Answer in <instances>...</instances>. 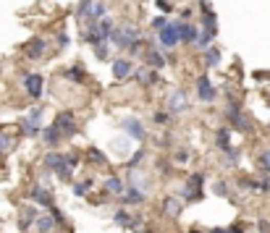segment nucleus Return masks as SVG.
I'll return each instance as SVG.
<instances>
[{
	"label": "nucleus",
	"mask_w": 270,
	"mask_h": 233,
	"mask_svg": "<svg viewBox=\"0 0 270 233\" xmlns=\"http://www.w3.org/2000/svg\"><path fill=\"white\" fill-rule=\"evenodd\" d=\"M181 24L184 18H176V21H168V27L157 32V37H160V45L165 50H173L176 45H181Z\"/></svg>",
	"instance_id": "f257e3e1"
},
{
	"label": "nucleus",
	"mask_w": 270,
	"mask_h": 233,
	"mask_svg": "<svg viewBox=\"0 0 270 233\" xmlns=\"http://www.w3.org/2000/svg\"><path fill=\"white\" fill-rule=\"evenodd\" d=\"M137 39H139V29H137V27H131V24L116 27L113 34H110V42H113L116 48H121V50H129V45H131V42H137Z\"/></svg>",
	"instance_id": "f03ea898"
},
{
	"label": "nucleus",
	"mask_w": 270,
	"mask_h": 233,
	"mask_svg": "<svg viewBox=\"0 0 270 233\" xmlns=\"http://www.w3.org/2000/svg\"><path fill=\"white\" fill-rule=\"evenodd\" d=\"M226 115H229V121H231V126H234L236 131H241V134H250V131H252V121L241 113V102L231 100V102H229Z\"/></svg>",
	"instance_id": "7ed1b4c3"
},
{
	"label": "nucleus",
	"mask_w": 270,
	"mask_h": 233,
	"mask_svg": "<svg viewBox=\"0 0 270 233\" xmlns=\"http://www.w3.org/2000/svg\"><path fill=\"white\" fill-rule=\"evenodd\" d=\"M55 126L63 131V139H71V136H76V134H79V126H76V115H74V110H60V113L55 115Z\"/></svg>",
	"instance_id": "20e7f679"
},
{
	"label": "nucleus",
	"mask_w": 270,
	"mask_h": 233,
	"mask_svg": "<svg viewBox=\"0 0 270 233\" xmlns=\"http://www.w3.org/2000/svg\"><path fill=\"white\" fill-rule=\"evenodd\" d=\"M202 186H205V176H202V173H192L186 178V186H184V199L186 202H199L202 199Z\"/></svg>",
	"instance_id": "39448f33"
},
{
	"label": "nucleus",
	"mask_w": 270,
	"mask_h": 233,
	"mask_svg": "<svg viewBox=\"0 0 270 233\" xmlns=\"http://www.w3.org/2000/svg\"><path fill=\"white\" fill-rule=\"evenodd\" d=\"M189 108V100H186V92L184 89H171L168 95V113L171 115H178Z\"/></svg>",
	"instance_id": "423d86ee"
},
{
	"label": "nucleus",
	"mask_w": 270,
	"mask_h": 233,
	"mask_svg": "<svg viewBox=\"0 0 270 233\" xmlns=\"http://www.w3.org/2000/svg\"><path fill=\"white\" fill-rule=\"evenodd\" d=\"M121 129L126 131V136H131L134 142H144V136H147V131H144V126H142V121L139 118H123L121 121Z\"/></svg>",
	"instance_id": "0eeeda50"
},
{
	"label": "nucleus",
	"mask_w": 270,
	"mask_h": 233,
	"mask_svg": "<svg viewBox=\"0 0 270 233\" xmlns=\"http://www.w3.org/2000/svg\"><path fill=\"white\" fill-rule=\"evenodd\" d=\"M45 53H48V42H45L42 37H34V39H29V42L24 45V55H27L29 60H42Z\"/></svg>",
	"instance_id": "6e6552de"
},
{
	"label": "nucleus",
	"mask_w": 270,
	"mask_h": 233,
	"mask_svg": "<svg viewBox=\"0 0 270 233\" xmlns=\"http://www.w3.org/2000/svg\"><path fill=\"white\" fill-rule=\"evenodd\" d=\"M197 97H199L202 102H213V100L218 97V92H215V87L210 84V76H207V74H202V76L197 79Z\"/></svg>",
	"instance_id": "1a4fd4ad"
},
{
	"label": "nucleus",
	"mask_w": 270,
	"mask_h": 233,
	"mask_svg": "<svg viewBox=\"0 0 270 233\" xmlns=\"http://www.w3.org/2000/svg\"><path fill=\"white\" fill-rule=\"evenodd\" d=\"M42 84H45V79L39 74H27L24 76V89H27V95L32 100H39L42 97Z\"/></svg>",
	"instance_id": "9d476101"
},
{
	"label": "nucleus",
	"mask_w": 270,
	"mask_h": 233,
	"mask_svg": "<svg viewBox=\"0 0 270 233\" xmlns=\"http://www.w3.org/2000/svg\"><path fill=\"white\" fill-rule=\"evenodd\" d=\"M37 209H34V204H27V207H21V215H18V230L21 233H27L34 223H37Z\"/></svg>",
	"instance_id": "9b49d317"
},
{
	"label": "nucleus",
	"mask_w": 270,
	"mask_h": 233,
	"mask_svg": "<svg viewBox=\"0 0 270 233\" xmlns=\"http://www.w3.org/2000/svg\"><path fill=\"white\" fill-rule=\"evenodd\" d=\"M144 63L150 66V68H155V71H160V68H165L171 60L160 53V50H155V48H147L144 50Z\"/></svg>",
	"instance_id": "f8f14e48"
},
{
	"label": "nucleus",
	"mask_w": 270,
	"mask_h": 233,
	"mask_svg": "<svg viewBox=\"0 0 270 233\" xmlns=\"http://www.w3.org/2000/svg\"><path fill=\"white\" fill-rule=\"evenodd\" d=\"M147 199V192L137 189V186H126V192L121 197V204H131V207H137V204H144Z\"/></svg>",
	"instance_id": "ddd939ff"
},
{
	"label": "nucleus",
	"mask_w": 270,
	"mask_h": 233,
	"mask_svg": "<svg viewBox=\"0 0 270 233\" xmlns=\"http://www.w3.org/2000/svg\"><path fill=\"white\" fill-rule=\"evenodd\" d=\"M184 202H186L184 197H168V199L163 202V213H165L168 218H178V215L184 213V207H186Z\"/></svg>",
	"instance_id": "4468645a"
},
{
	"label": "nucleus",
	"mask_w": 270,
	"mask_h": 233,
	"mask_svg": "<svg viewBox=\"0 0 270 233\" xmlns=\"http://www.w3.org/2000/svg\"><path fill=\"white\" fill-rule=\"evenodd\" d=\"M29 197H32V199H37V204L48 207V209L53 207V194H50L48 189H45L42 183H34V186H32V189H29Z\"/></svg>",
	"instance_id": "2eb2a0df"
},
{
	"label": "nucleus",
	"mask_w": 270,
	"mask_h": 233,
	"mask_svg": "<svg viewBox=\"0 0 270 233\" xmlns=\"http://www.w3.org/2000/svg\"><path fill=\"white\" fill-rule=\"evenodd\" d=\"M110 68H113V76L118 81H123V79L131 76V60L129 58H116L113 63H110Z\"/></svg>",
	"instance_id": "dca6fc26"
},
{
	"label": "nucleus",
	"mask_w": 270,
	"mask_h": 233,
	"mask_svg": "<svg viewBox=\"0 0 270 233\" xmlns=\"http://www.w3.org/2000/svg\"><path fill=\"white\" fill-rule=\"evenodd\" d=\"M42 139H45V144H48V147H55V144L63 142V131L53 123V126H48V129L42 131Z\"/></svg>",
	"instance_id": "f3484780"
},
{
	"label": "nucleus",
	"mask_w": 270,
	"mask_h": 233,
	"mask_svg": "<svg viewBox=\"0 0 270 233\" xmlns=\"http://www.w3.org/2000/svg\"><path fill=\"white\" fill-rule=\"evenodd\" d=\"M137 81L142 84V87H152V84H157V81H160V76H157V71H155V68H139V71H137Z\"/></svg>",
	"instance_id": "a211bd4d"
},
{
	"label": "nucleus",
	"mask_w": 270,
	"mask_h": 233,
	"mask_svg": "<svg viewBox=\"0 0 270 233\" xmlns=\"http://www.w3.org/2000/svg\"><path fill=\"white\" fill-rule=\"evenodd\" d=\"M215 34H218V29H202L199 37H197V42H194V48L197 50H207L210 45H213V39H215Z\"/></svg>",
	"instance_id": "6ab92c4d"
},
{
	"label": "nucleus",
	"mask_w": 270,
	"mask_h": 233,
	"mask_svg": "<svg viewBox=\"0 0 270 233\" xmlns=\"http://www.w3.org/2000/svg\"><path fill=\"white\" fill-rule=\"evenodd\" d=\"M105 189H108L110 194H118V197H123V192H126V183H123L118 176H108V178H105Z\"/></svg>",
	"instance_id": "aec40b11"
},
{
	"label": "nucleus",
	"mask_w": 270,
	"mask_h": 233,
	"mask_svg": "<svg viewBox=\"0 0 270 233\" xmlns=\"http://www.w3.org/2000/svg\"><path fill=\"white\" fill-rule=\"evenodd\" d=\"M239 186L241 189H250V192H270L265 178H244V181H239Z\"/></svg>",
	"instance_id": "412c9836"
},
{
	"label": "nucleus",
	"mask_w": 270,
	"mask_h": 233,
	"mask_svg": "<svg viewBox=\"0 0 270 233\" xmlns=\"http://www.w3.org/2000/svg\"><path fill=\"white\" fill-rule=\"evenodd\" d=\"M92 11H95V0H79V6H76V18H79V21L92 18Z\"/></svg>",
	"instance_id": "4be33fe9"
},
{
	"label": "nucleus",
	"mask_w": 270,
	"mask_h": 233,
	"mask_svg": "<svg viewBox=\"0 0 270 233\" xmlns=\"http://www.w3.org/2000/svg\"><path fill=\"white\" fill-rule=\"evenodd\" d=\"M34 225H37V230H39V233H50L53 228H58V220H55L53 215H39Z\"/></svg>",
	"instance_id": "5701e85b"
},
{
	"label": "nucleus",
	"mask_w": 270,
	"mask_h": 233,
	"mask_svg": "<svg viewBox=\"0 0 270 233\" xmlns=\"http://www.w3.org/2000/svg\"><path fill=\"white\" fill-rule=\"evenodd\" d=\"M63 162H66V155H60V152H48V157H45V168L55 173V171L63 165Z\"/></svg>",
	"instance_id": "b1692460"
},
{
	"label": "nucleus",
	"mask_w": 270,
	"mask_h": 233,
	"mask_svg": "<svg viewBox=\"0 0 270 233\" xmlns=\"http://www.w3.org/2000/svg\"><path fill=\"white\" fill-rule=\"evenodd\" d=\"M197 37H199L197 27H192L189 21H184V24H181V42H186V45H194V42H197Z\"/></svg>",
	"instance_id": "393cba45"
},
{
	"label": "nucleus",
	"mask_w": 270,
	"mask_h": 233,
	"mask_svg": "<svg viewBox=\"0 0 270 233\" xmlns=\"http://www.w3.org/2000/svg\"><path fill=\"white\" fill-rule=\"evenodd\" d=\"M66 79L74 81V84H84L87 81V74H84L81 66H71V68H66Z\"/></svg>",
	"instance_id": "a878e982"
},
{
	"label": "nucleus",
	"mask_w": 270,
	"mask_h": 233,
	"mask_svg": "<svg viewBox=\"0 0 270 233\" xmlns=\"http://www.w3.org/2000/svg\"><path fill=\"white\" fill-rule=\"evenodd\" d=\"M215 144H218L220 152L229 150V147H231V131H229V129H218V131H215Z\"/></svg>",
	"instance_id": "bb28decb"
},
{
	"label": "nucleus",
	"mask_w": 270,
	"mask_h": 233,
	"mask_svg": "<svg viewBox=\"0 0 270 233\" xmlns=\"http://www.w3.org/2000/svg\"><path fill=\"white\" fill-rule=\"evenodd\" d=\"M21 131H24L27 136H37V134H39V121L24 115V121H21Z\"/></svg>",
	"instance_id": "cd10ccee"
},
{
	"label": "nucleus",
	"mask_w": 270,
	"mask_h": 233,
	"mask_svg": "<svg viewBox=\"0 0 270 233\" xmlns=\"http://www.w3.org/2000/svg\"><path fill=\"white\" fill-rule=\"evenodd\" d=\"M239 150L236 147H229V150H223V165H229V168H234L236 162H239Z\"/></svg>",
	"instance_id": "c85d7f7f"
},
{
	"label": "nucleus",
	"mask_w": 270,
	"mask_h": 233,
	"mask_svg": "<svg viewBox=\"0 0 270 233\" xmlns=\"http://www.w3.org/2000/svg\"><path fill=\"white\" fill-rule=\"evenodd\" d=\"M218 63H220V50L210 45V48L205 50V66H207V68H215Z\"/></svg>",
	"instance_id": "c756f323"
},
{
	"label": "nucleus",
	"mask_w": 270,
	"mask_h": 233,
	"mask_svg": "<svg viewBox=\"0 0 270 233\" xmlns=\"http://www.w3.org/2000/svg\"><path fill=\"white\" fill-rule=\"evenodd\" d=\"M87 160H92L95 165H108V157H105V152H100L97 147H89V150H87Z\"/></svg>",
	"instance_id": "7c9ffc66"
},
{
	"label": "nucleus",
	"mask_w": 270,
	"mask_h": 233,
	"mask_svg": "<svg viewBox=\"0 0 270 233\" xmlns=\"http://www.w3.org/2000/svg\"><path fill=\"white\" fill-rule=\"evenodd\" d=\"M113 223L121 225V228H131V225H134V218L126 213V209H118V213L113 215Z\"/></svg>",
	"instance_id": "2f4dec72"
},
{
	"label": "nucleus",
	"mask_w": 270,
	"mask_h": 233,
	"mask_svg": "<svg viewBox=\"0 0 270 233\" xmlns=\"http://www.w3.org/2000/svg\"><path fill=\"white\" fill-rule=\"evenodd\" d=\"M144 157H147V152H144V150H137V152H134V155L129 157L126 168H129V171H137V168L142 165V160H144Z\"/></svg>",
	"instance_id": "473e14b6"
},
{
	"label": "nucleus",
	"mask_w": 270,
	"mask_h": 233,
	"mask_svg": "<svg viewBox=\"0 0 270 233\" xmlns=\"http://www.w3.org/2000/svg\"><path fill=\"white\" fill-rule=\"evenodd\" d=\"M92 186H95V181H92V178H87V181H79V183L74 186V194H76V197H87L89 192H92Z\"/></svg>",
	"instance_id": "72a5a7b5"
},
{
	"label": "nucleus",
	"mask_w": 270,
	"mask_h": 233,
	"mask_svg": "<svg viewBox=\"0 0 270 233\" xmlns=\"http://www.w3.org/2000/svg\"><path fill=\"white\" fill-rule=\"evenodd\" d=\"M202 29H218V18L213 11H205L202 13Z\"/></svg>",
	"instance_id": "f704fd0d"
},
{
	"label": "nucleus",
	"mask_w": 270,
	"mask_h": 233,
	"mask_svg": "<svg viewBox=\"0 0 270 233\" xmlns=\"http://www.w3.org/2000/svg\"><path fill=\"white\" fill-rule=\"evenodd\" d=\"M257 165H260L265 173H270V150H262V152L257 155Z\"/></svg>",
	"instance_id": "c9c22d12"
},
{
	"label": "nucleus",
	"mask_w": 270,
	"mask_h": 233,
	"mask_svg": "<svg viewBox=\"0 0 270 233\" xmlns=\"http://www.w3.org/2000/svg\"><path fill=\"white\" fill-rule=\"evenodd\" d=\"M105 13H108L105 3H95V11H92V18H89V21H102V18H105Z\"/></svg>",
	"instance_id": "e433bc0d"
},
{
	"label": "nucleus",
	"mask_w": 270,
	"mask_h": 233,
	"mask_svg": "<svg viewBox=\"0 0 270 233\" xmlns=\"http://www.w3.org/2000/svg\"><path fill=\"white\" fill-rule=\"evenodd\" d=\"M165 27H168V18H165V16H155V18H152V29H155V32H160V29H165Z\"/></svg>",
	"instance_id": "4c0bfd02"
},
{
	"label": "nucleus",
	"mask_w": 270,
	"mask_h": 233,
	"mask_svg": "<svg viewBox=\"0 0 270 233\" xmlns=\"http://www.w3.org/2000/svg\"><path fill=\"white\" fill-rule=\"evenodd\" d=\"M213 192H215V197H229V186H226V181H218V183L213 186Z\"/></svg>",
	"instance_id": "58836bf2"
},
{
	"label": "nucleus",
	"mask_w": 270,
	"mask_h": 233,
	"mask_svg": "<svg viewBox=\"0 0 270 233\" xmlns=\"http://www.w3.org/2000/svg\"><path fill=\"white\" fill-rule=\"evenodd\" d=\"M95 55H97L100 60H108V42H100V45H95Z\"/></svg>",
	"instance_id": "ea45409f"
},
{
	"label": "nucleus",
	"mask_w": 270,
	"mask_h": 233,
	"mask_svg": "<svg viewBox=\"0 0 270 233\" xmlns=\"http://www.w3.org/2000/svg\"><path fill=\"white\" fill-rule=\"evenodd\" d=\"M157 126H165L168 121H171V113H155V118H152Z\"/></svg>",
	"instance_id": "a19ab883"
},
{
	"label": "nucleus",
	"mask_w": 270,
	"mask_h": 233,
	"mask_svg": "<svg viewBox=\"0 0 270 233\" xmlns=\"http://www.w3.org/2000/svg\"><path fill=\"white\" fill-rule=\"evenodd\" d=\"M189 157H192V155H189V150H178V152H176V162H178V165L189 162Z\"/></svg>",
	"instance_id": "79ce46f5"
},
{
	"label": "nucleus",
	"mask_w": 270,
	"mask_h": 233,
	"mask_svg": "<svg viewBox=\"0 0 270 233\" xmlns=\"http://www.w3.org/2000/svg\"><path fill=\"white\" fill-rule=\"evenodd\" d=\"M129 53H131V58H134V55H139V53H142V37H139L137 42H131V45H129Z\"/></svg>",
	"instance_id": "37998d69"
},
{
	"label": "nucleus",
	"mask_w": 270,
	"mask_h": 233,
	"mask_svg": "<svg viewBox=\"0 0 270 233\" xmlns=\"http://www.w3.org/2000/svg\"><path fill=\"white\" fill-rule=\"evenodd\" d=\"M48 213H50V215H53V218H55V220H58V225H63V223H66V220H63V213H60V209H58V207H55V204H53V207H50V209H48Z\"/></svg>",
	"instance_id": "c03bdc74"
},
{
	"label": "nucleus",
	"mask_w": 270,
	"mask_h": 233,
	"mask_svg": "<svg viewBox=\"0 0 270 233\" xmlns=\"http://www.w3.org/2000/svg\"><path fill=\"white\" fill-rule=\"evenodd\" d=\"M66 160H69V165H71V168L79 165V155H76V152H69V155H66Z\"/></svg>",
	"instance_id": "a18cd8bd"
},
{
	"label": "nucleus",
	"mask_w": 270,
	"mask_h": 233,
	"mask_svg": "<svg viewBox=\"0 0 270 233\" xmlns=\"http://www.w3.org/2000/svg\"><path fill=\"white\" fill-rule=\"evenodd\" d=\"M0 150H3V152H6V150H11V139H8V136H3V134H0Z\"/></svg>",
	"instance_id": "49530a36"
},
{
	"label": "nucleus",
	"mask_w": 270,
	"mask_h": 233,
	"mask_svg": "<svg viewBox=\"0 0 270 233\" xmlns=\"http://www.w3.org/2000/svg\"><path fill=\"white\" fill-rule=\"evenodd\" d=\"M66 45H69V34H58V48H66Z\"/></svg>",
	"instance_id": "de8ad7c7"
},
{
	"label": "nucleus",
	"mask_w": 270,
	"mask_h": 233,
	"mask_svg": "<svg viewBox=\"0 0 270 233\" xmlns=\"http://www.w3.org/2000/svg\"><path fill=\"white\" fill-rule=\"evenodd\" d=\"M131 139V136H129ZM129 139H116V150H126V142H129Z\"/></svg>",
	"instance_id": "09e8293b"
},
{
	"label": "nucleus",
	"mask_w": 270,
	"mask_h": 233,
	"mask_svg": "<svg viewBox=\"0 0 270 233\" xmlns=\"http://www.w3.org/2000/svg\"><path fill=\"white\" fill-rule=\"evenodd\" d=\"M229 230H231V233H244V228H241V225H239V223H234V225H231V228H229Z\"/></svg>",
	"instance_id": "8fccbe9b"
},
{
	"label": "nucleus",
	"mask_w": 270,
	"mask_h": 233,
	"mask_svg": "<svg viewBox=\"0 0 270 233\" xmlns=\"http://www.w3.org/2000/svg\"><path fill=\"white\" fill-rule=\"evenodd\" d=\"M210 233H231V230H226V228H213Z\"/></svg>",
	"instance_id": "3c124183"
},
{
	"label": "nucleus",
	"mask_w": 270,
	"mask_h": 233,
	"mask_svg": "<svg viewBox=\"0 0 270 233\" xmlns=\"http://www.w3.org/2000/svg\"><path fill=\"white\" fill-rule=\"evenodd\" d=\"M134 233H155V230H139V228H137V230H134Z\"/></svg>",
	"instance_id": "603ef678"
},
{
	"label": "nucleus",
	"mask_w": 270,
	"mask_h": 233,
	"mask_svg": "<svg viewBox=\"0 0 270 233\" xmlns=\"http://www.w3.org/2000/svg\"><path fill=\"white\" fill-rule=\"evenodd\" d=\"M189 233H202V230H197V228H192V230H189Z\"/></svg>",
	"instance_id": "864d4df0"
},
{
	"label": "nucleus",
	"mask_w": 270,
	"mask_h": 233,
	"mask_svg": "<svg viewBox=\"0 0 270 233\" xmlns=\"http://www.w3.org/2000/svg\"><path fill=\"white\" fill-rule=\"evenodd\" d=\"M0 155H3V150H0Z\"/></svg>",
	"instance_id": "5fc2aeb1"
}]
</instances>
